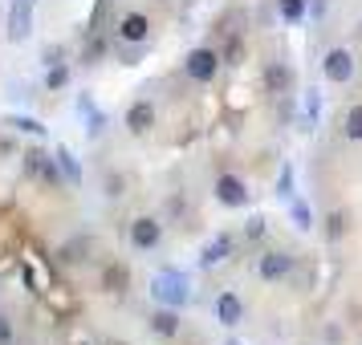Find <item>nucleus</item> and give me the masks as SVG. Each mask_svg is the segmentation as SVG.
I'll use <instances>...</instances> for the list:
<instances>
[{
	"mask_svg": "<svg viewBox=\"0 0 362 345\" xmlns=\"http://www.w3.org/2000/svg\"><path fill=\"white\" fill-rule=\"evenodd\" d=\"M151 296H155V305L183 309V305L192 301V289H187V280H183L180 272H159V277L151 280Z\"/></svg>",
	"mask_w": 362,
	"mask_h": 345,
	"instance_id": "1",
	"label": "nucleus"
},
{
	"mask_svg": "<svg viewBox=\"0 0 362 345\" xmlns=\"http://www.w3.org/2000/svg\"><path fill=\"white\" fill-rule=\"evenodd\" d=\"M33 13H37V0H13L8 4V20H4V37L21 45L33 37Z\"/></svg>",
	"mask_w": 362,
	"mask_h": 345,
	"instance_id": "2",
	"label": "nucleus"
},
{
	"mask_svg": "<svg viewBox=\"0 0 362 345\" xmlns=\"http://www.w3.org/2000/svg\"><path fill=\"white\" fill-rule=\"evenodd\" d=\"M25 171L33 175V179H41L45 187H62V171H57V159H53L49 150H41V147H29L25 150Z\"/></svg>",
	"mask_w": 362,
	"mask_h": 345,
	"instance_id": "3",
	"label": "nucleus"
},
{
	"mask_svg": "<svg viewBox=\"0 0 362 345\" xmlns=\"http://www.w3.org/2000/svg\"><path fill=\"white\" fill-rule=\"evenodd\" d=\"M322 78H326L329 85L354 82V53L350 49H329L326 57H322Z\"/></svg>",
	"mask_w": 362,
	"mask_h": 345,
	"instance_id": "4",
	"label": "nucleus"
},
{
	"mask_svg": "<svg viewBox=\"0 0 362 345\" xmlns=\"http://www.w3.org/2000/svg\"><path fill=\"white\" fill-rule=\"evenodd\" d=\"M220 73V53L216 49H192L187 53V78L199 85H208Z\"/></svg>",
	"mask_w": 362,
	"mask_h": 345,
	"instance_id": "5",
	"label": "nucleus"
},
{
	"mask_svg": "<svg viewBox=\"0 0 362 345\" xmlns=\"http://www.w3.org/2000/svg\"><path fill=\"white\" fill-rule=\"evenodd\" d=\"M131 244L139 248V252H155V248L163 244V224L151 219V215H139L131 224Z\"/></svg>",
	"mask_w": 362,
	"mask_h": 345,
	"instance_id": "6",
	"label": "nucleus"
},
{
	"mask_svg": "<svg viewBox=\"0 0 362 345\" xmlns=\"http://www.w3.org/2000/svg\"><path fill=\"white\" fill-rule=\"evenodd\" d=\"M293 272V252H285V248H277V252H264L261 260H257V277L261 280H285Z\"/></svg>",
	"mask_w": 362,
	"mask_h": 345,
	"instance_id": "7",
	"label": "nucleus"
},
{
	"mask_svg": "<svg viewBox=\"0 0 362 345\" xmlns=\"http://www.w3.org/2000/svg\"><path fill=\"white\" fill-rule=\"evenodd\" d=\"M118 37H122L127 45H147L151 17H147V13H127V17L118 20Z\"/></svg>",
	"mask_w": 362,
	"mask_h": 345,
	"instance_id": "8",
	"label": "nucleus"
},
{
	"mask_svg": "<svg viewBox=\"0 0 362 345\" xmlns=\"http://www.w3.org/2000/svg\"><path fill=\"white\" fill-rule=\"evenodd\" d=\"M155 118H159V110H155V102L139 98L127 106V131L131 134H147L151 126H155Z\"/></svg>",
	"mask_w": 362,
	"mask_h": 345,
	"instance_id": "9",
	"label": "nucleus"
},
{
	"mask_svg": "<svg viewBox=\"0 0 362 345\" xmlns=\"http://www.w3.org/2000/svg\"><path fill=\"white\" fill-rule=\"evenodd\" d=\"M261 82H264V94H289L297 78H293V69L285 66V61H269L264 73H261Z\"/></svg>",
	"mask_w": 362,
	"mask_h": 345,
	"instance_id": "10",
	"label": "nucleus"
},
{
	"mask_svg": "<svg viewBox=\"0 0 362 345\" xmlns=\"http://www.w3.org/2000/svg\"><path fill=\"white\" fill-rule=\"evenodd\" d=\"M216 199L224 203V207H248V187L236 175H220L216 179Z\"/></svg>",
	"mask_w": 362,
	"mask_h": 345,
	"instance_id": "11",
	"label": "nucleus"
},
{
	"mask_svg": "<svg viewBox=\"0 0 362 345\" xmlns=\"http://www.w3.org/2000/svg\"><path fill=\"white\" fill-rule=\"evenodd\" d=\"M53 159H57V171H62V179H66L69 187L78 191V187L86 183V175H82V163H78V155H74L69 147H57V150H53Z\"/></svg>",
	"mask_w": 362,
	"mask_h": 345,
	"instance_id": "12",
	"label": "nucleus"
},
{
	"mask_svg": "<svg viewBox=\"0 0 362 345\" xmlns=\"http://www.w3.org/2000/svg\"><path fill=\"white\" fill-rule=\"evenodd\" d=\"M102 289H106L110 296H122L127 289H131V268L118 264V260H110L106 268H102Z\"/></svg>",
	"mask_w": 362,
	"mask_h": 345,
	"instance_id": "13",
	"label": "nucleus"
},
{
	"mask_svg": "<svg viewBox=\"0 0 362 345\" xmlns=\"http://www.w3.org/2000/svg\"><path fill=\"white\" fill-rule=\"evenodd\" d=\"M180 325H183L180 309H167V305H159V309L151 313V333H155V337H175V333H180Z\"/></svg>",
	"mask_w": 362,
	"mask_h": 345,
	"instance_id": "14",
	"label": "nucleus"
},
{
	"mask_svg": "<svg viewBox=\"0 0 362 345\" xmlns=\"http://www.w3.org/2000/svg\"><path fill=\"white\" fill-rule=\"evenodd\" d=\"M240 317H245V305H240V296L236 293H220L216 296V321L220 325H240Z\"/></svg>",
	"mask_w": 362,
	"mask_h": 345,
	"instance_id": "15",
	"label": "nucleus"
},
{
	"mask_svg": "<svg viewBox=\"0 0 362 345\" xmlns=\"http://www.w3.org/2000/svg\"><path fill=\"white\" fill-rule=\"evenodd\" d=\"M228 256H232V236H216L212 244L199 252V264L204 268H216V264H224Z\"/></svg>",
	"mask_w": 362,
	"mask_h": 345,
	"instance_id": "16",
	"label": "nucleus"
},
{
	"mask_svg": "<svg viewBox=\"0 0 362 345\" xmlns=\"http://www.w3.org/2000/svg\"><path fill=\"white\" fill-rule=\"evenodd\" d=\"M346 231H350V215L346 212H329L326 219H322V236H326V244H338Z\"/></svg>",
	"mask_w": 362,
	"mask_h": 345,
	"instance_id": "17",
	"label": "nucleus"
},
{
	"mask_svg": "<svg viewBox=\"0 0 362 345\" xmlns=\"http://www.w3.org/2000/svg\"><path fill=\"white\" fill-rule=\"evenodd\" d=\"M0 126H13L17 134H37V138H45V122H41V118H29V114H8Z\"/></svg>",
	"mask_w": 362,
	"mask_h": 345,
	"instance_id": "18",
	"label": "nucleus"
},
{
	"mask_svg": "<svg viewBox=\"0 0 362 345\" xmlns=\"http://www.w3.org/2000/svg\"><path fill=\"white\" fill-rule=\"evenodd\" d=\"M277 13L285 25H301L305 13H310V0H277Z\"/></svg>",
	"mask_w": 362,
	"mask_h": 345,
	"instance_id": "19",
	"label": "nucleus"
},
{
	"mask_svg": "<svg viewBox=\"0 0 362 345\" xmlns=\"http://www.w3.org/2000/svg\"><path fill=\"white\" fill-rule=\"evenodd\" d=\"M240 61H245V37L232 33L224 41V49H220V66H240Z\"/></svg>",
	"mask_w": 362,
	"mask_h": 345,
	"instance_id": "20",
	"label": "nucleus"
},
{
	"mask_svg": "<svg viewBox=\"0 0 362 345\" xmlns=\"http://www.w3.org/2000/svg\"><path fill=\"white\" fill-rule=\"evenodd\" d=\"M342 134L350 138V143H362V102H354V106L346 110V118H342Z\"/></svg>",
	"mask_w": 362,
	"mask_h": 345,
	"instance_id": "21",
	"label": "nucleus"
},
{
	"mask_svg": "<svg viewBox=\"0 0 362 345\" xmlns=\"http://www.w3.org/2000/svg\"><path fill=\"white\" fill-rule=\"evenodd\" d=\"M289 219L297 224V231H310L313 228V207L305 199H289Z\"/></svg>",
	"mask_w": 362,
	"mask_h": 345,
	"instance_id": "22",
	"label": "nucleus"
},
{
	"mask_svg": "<svg viewBox=\"0 0 362 345\" xmlns=\"http://www.w3.org/2000/svg\"><path fill=\"white\" fill-rule=\"evenodd\" d=\"M106 37H98V33H90V41H86V49H82V66H98L102 57H106Z\"/></svg>",
	"mask_w": 362,
	"mask_h": 345,
	"instance_id": "23",
	"label": "nucleus"
},
{
	"mask_svg": "<svg viewBox=\"0 0 362 345\" xmlns=\"http://www.w3.org/2000/svg\"><path fill=\"white\" fill-rule=\"evenodd\" d=\"M66 85H69V61L66 66H49V73H45V90L57 94V90H66Z\"/></svg>",
	"mask_w": 362,
	"mask_h": 345,
	"instance_id": "24",
	"label": "nucleus"
},
{
	"mask_svg": "<svg viewBox=\"0 0 362 345\" xmlns=\"http://www.w3.org/2000/svg\"><path fill=\"white\" fill-rule=\"evenodd\" d=\"M66 57H69L66 45H45L41 49V66H66Z\"/></svg>",
	"mask_w": 362,
	"mask_h": 345,
	"instance_id": "25",
	"label": "nucleus"
},
{
	"mask_svg": "<svg viewBox=\"0 0 362 345\" xmlns=\"http://www.w3.org/2000/svg\"><path fill=\"white\" fill-rule=\"evenodd\" d=\"M106 131V114L102 110H86V138H98Z\"/></svg>",
	"mask_w": 362,
	"mask_h": 345,
	"instance_id": "26",
	"label": "nucleus"
},
{
	"mask_svg": "<svg viewBox=\"0 0 362 345\" xmlns=\"http://www.w3.org/2000/svg\"><path fill=\"white\" fill-rule=\"evenodd\" d=\"M317 114H322V90H305V118L317 122Z\"/></svg>",
	"mask_w": 362,
	"mask_h": 345,
	"instance_id": "27",
	"label": "nucleus"
},
{
	"mask_svg": "<svg viewBox=\"0 0 362 345\" xmlns=\"http://www.w3.org/2000/svg\"><path fill=\"white\" fill-rule=\"evenodd\" d=\"M277 195H281V199H293V167H285V171H281V179H277Z\"/></svg>",
	"mask_w": 362,
	"mask_h": 345,
	"instance_id": "28",
	"label": "nucleus"
},
{
	"mask_svg": "<svg viewBox=\"0 0 362 345\" xmlns=\"http://www.w3.org/2000/svg\"><path fill=\"white\" fill-rule=\"evenodd\" d=\"M17 341V329H13V317L0 313V345H13Z\"/></svg>",
	"mask_w": 362,
	"mask_h": 345,
	"instance_id": "29",
	"label": "nucleus"
},
{
	"mask_svg": "<svg viewBox=\"0 0 362 345\" xmlns=\"http://www.w3.org/2000/svg\"><path fill=\"white\" fill-rule=\"evenodd\" d=\"M264 231H269V219H264V215H252V219H248V228H245V236H248V240H261Z\"/></svg>",
	"mask_w": 362,
	"mask_h": 345,
	"instance_id": "30",
	"label": "nucleus"
},
{
	"mask_svg": "<svg viewBox=\"0 0 362 345\" xmlns=\"http://www.w3.org/2000/svg\"><path fill=\"white\" fill-rule=\"evenodd\" d=\"M143 49H147V45H127V41H122V66H134V61L143 57Z\"/></svg>",
	"mask_w": 362,
	"mask_h": 345,
	"instance_id": "31",
	"label": "nucleus"
},
{
	"mask_svg": "<svg viewBox=\"0 0 362 345\" xmlns=\"http://www.w3.org/2000/svg\"><path fill=\"white\" fill-rule=\"evenodd\" d=\"M122 191H127V179H122V175H110V179H106V195L118 199Z\"/></svg>",
	"mask_w": 362,
	"mask_h": 345,
	"instance_id": "32",
	"label": "nucleus"
},
{
	"mask_svg": "<svg viewBox=\"0 0 362 345\" xmlns=\"http://www.w3.org/2000/svg\"><path fill=\"white\" fill-rule=\"evenodd\" d=\"M57 256H62V260H82V256H78V244H66V248H62V252H57Z\"/></svg>",
	"mask_w": 362,
	"mask_h": 345,
	"instance_id": "33",
	"label": "nucleus"
},
{
	"mask_svg": "<svg viewBox=\"0 0 362 345\" xmlns=\"http://www.w3.org/2000/svg\"><path fill=\"white\" fill-rule=\"evenodd\" d=\"M326 341H329V345H342V329H338V325H326Z\"/></svg>",
	"mask_w": 362,
	"mask_h": 345,
	"instance_id": "34",
	"label": "nucleus"
},
{
	"mask_svg": "<svg viewBox=\"0 0 362 345\" xmlns=\"http://www.w3.org/2000/svg\"><path fill=\"white\" fill-rule=\"evenodd\" d=\"M310 13H313V20H322V17H326V0H313Z\"/></svg>",
	"mask_w": 362,
	"mask_h": 345,
	"instance_id": "35",
	"label": "nucleus"
},
{
	"mask_svg": "<svg viewBox=\"0 0 362 345\" xmlns=\"http://www.w3.org/2000/svg\"><path fill=\"white\" fill-rule=\"evenodd\" d=\"M98 8H106V0H98Z\"/></svg>",
	"mask_w": 362,
	"mask_h": 345,
	"instance_id": "36",
	"label": "nucleus"
},
{
	"mask_svg": "<svg viewBox=\"0 0 362 345\" xmlns=\"http://www.w3.org/2000/svg\"><path fill=\"white\" fill-rule=\"evenodd\" d=\"M228 345H236V341H228Z\"/></svg>",
	"mask_w": 362,
	"mask_h": 345,
	"instance_id": "37",
	"label": "nucleus"
}]
</instances>
